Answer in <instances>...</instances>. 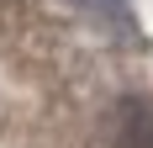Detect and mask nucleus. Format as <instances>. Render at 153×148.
<instances>
[{"label":"nucleus","instance_id":"f257e3e1","mask_svg":"<svg viewBox=\"0 0 153 148\" xmlns=\"http://www.w3.org/2000/svg\"><path fill=\"white\" fill-rule=\"evenodd\" d=\"M116 148H153V101L127 95L116 111Z\"/></svg>","mask_w":153,"mask_h":148},{"label":"nucleus","instance_id":"f03ea898","mask_svg":"<svg viewBox=\"0 0 153 148\" xmlns=\"http://www.w3.org/2000/svg\"><path fill=\"white\" fill-rule=\"evenodd\" d=\"M74 5H85V11H95V16H106V21L127 16V0H74Z\"/></svg>","mask_w":153,"mask_h":148}]
</instances>
